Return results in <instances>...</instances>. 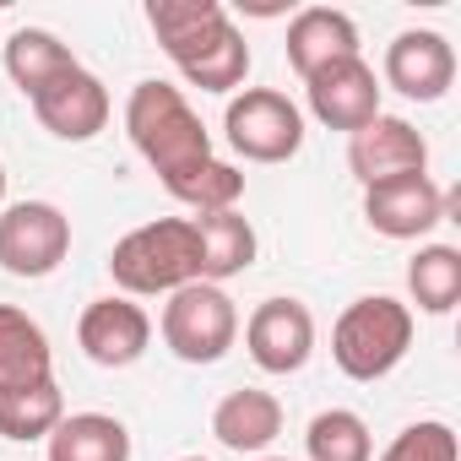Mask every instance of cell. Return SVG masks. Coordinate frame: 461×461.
Listing matches in <instances>:
<instances>
[{"label": "cell", "instance_id": "cell-1", "mask_svg": "<svg viewBox=\"0 0 461 461\" xmlns=\"http://www.w3.org/2000/svg\"><path fill=\"white\" fill-rule=\"evenodd\" d=\"M147 28L158 33L174 71L201 93H240L250 77V44L228 23L222 0H147Z\"/></svg>", "mask_w": 461, "mask_h": 461}, {"label": "cell", "instance_id": "cell-2", "mask_svg": "<svg viewBox=\"0 0 461 461\" xmlns=\"http://www.w3.org/2000/svg\"><path fill=\"white\" fill-rule=\"evenodd\" d=\"M125 136L131 147L152 163V174L163 185H174L179 174L201 168L212 152V136L201 125V114L190 109V98L168 82H136L125 98Z\"/></svg>", "mask_w": 461, "mask_h": 461}, {"label": "cell", "instance_id": "cell-3", "mask_svg": "<svg viewBox=\"0 0 461 461\" xmlns=\"http://www.w3.org/2000/svg\"><path fill=\"white\" fill-rule=\"evenodd\" d=\"M109 277L125 299H168L201 283V240L190 217H152L109 250Z\"/></svg>", "mask_w": 461, "mask_h": 461}, {"label": "cell", "instance_id": "cell-4", "mask_svg": "<svg viewBox=\"0 0 461 461\" xmlns=\"http://www.w3.org/2000/svg\"><path fill=\"white\" fill-rule=\"evenodd\" d=\"M407 348H412V310L402 299H391V294L353 299L331 326V358L358 385L385 380L407 358Z\"/></svg>", "mask_w": 461, "mask_h": 461}, {"label": "cell", "instance_id": "cell-5", "mask_svg": "<svg viewBox=\"0 0 461 461\" xmlns=\"http://www.w3.org/2000/svg\"><path fill=\"white\" fill-rule=\"evenodd\" d=\"M158 331L179 364H217L240 342V304L217 283H185L179 294H168Z\"/></svg>", "mask_w": 461, "mask_h": 461}, {"label": "cell", "instance_id": "cell-6", "mask_svg": "<svg viewBox=\"0 0 461 461\" xmlns=\"http://www.w3.org/2000/svg\"><path fill=\"white\" fill-rule=\"evenodd\" d=\"M222 131L245 163H288L304 147V114L277 87H240L222 109Z\"/></svg>", "mask_w": 461, "mask_h": 461}, {"label": "cell", "instance_id": "cell-7", "mask_svg": "<svg viewBox=\"0 0 461 461\" xmlns=\"http://www.w3.org/2000/svg\"><path fill=\"white\" fill-rule=\"evenodd\" d=\"M66 256H71V217L55 201L0 206V272L39 283V277L60 272Z\"/></svg>", "mask_w": 461, "mask_h": 461}, {"label": "cell", "instance_id": "cell-8", "mask_svg": "<svg viewBox=\"0 0 461 461\" xmlns=\"http://www.w3.org/2000/svg\"><path fill=\"white\" fill-rule=\"evenodd\" d=\"M304 98H310V114L326 125V131H364L375 114H380V77L364 55L353 60H331L321 66L315 77H304Z\"/></svg>", "mask_w": 461, "mask_h": 461}, {"label": "cell", "instance_id": "cell-9", "mask_svg": "<svg viewBox=\"0 0 461 461\" xmlns=\"http://www.w3.org/2000/svg\"><path fill=\"white\" fill-rule=\"evenodd\" d=\"M245 348L267 375H299L315 353V315L299 299H261L245 321Z\"/></svg>", "mask_w": 461, "mask_h": 461}, {"label": "cell", "instance_id": "cell-10", "mask_svg": "<svg viewBox=\"0 0 461 461\" xmlns=\"http://www.w3.org/2000/svg\"><path fill=\"white\" fill-rule=\"evenodd\" d=\"M445 190L429 174H396L364 190V222L385 240H423L445 222Z\"/></svg>", "mask_w": 461, "mask_h": 461}, {"label": "cell", "instance_id": "cell-11", "mask_svg": "<svg viewBox=\"0 0 461 461\" xmlns=\"http://www.w3.org/2000/svg\"><path fill=\"white\" fill-rule=\"evenodd\" d=\"M348 168L364 190L380 179H396V174H429V141L412 120L375 114L364 131L348 136Z\"/></svg>", "mask_w": 461, "mask_h": 461}, {"label": "cell", "instance_id": "cell-12", "mask_svg": "<svg viewBox=\"0 0 461 461\" xmlns=\"http://www.w3.org/2000/svg\"><path fill=\"white\" fill-rule=\"evenodd\" d=\"M456 82V50L434 28H407L385 44V87L412 104H439Z\"/></svg>", "mask_w": 461, "mask_h": 461}, {"label": "cell", "instance_id": "cell-13", "mask_svg": "<svg viewBox=\"0 0 461 461\" xmlns=\"http://www.w3.org/2000/svg\"><path fill=\"white\" fill-rule=\"evenodd\" d=\"M77 342H82V353H87L98 369H131V364L147 353V342H152V321H147V310H141L136 299L109 294V299H93V304L82 310Z\"/></svg>", "mask_w": 461, "mask_h": 461}, {"label": "cell", "instance_id": "cell-14", "mask_svg": "<svg viewBox=\"0 0 461 461\" xmlns=\"http://www.w3.org/2000/svg\"><path fill=\"white\" fill-rule=\"evenodd\" d=\"M109 87L87 71V66H71L60 82H50L39 98H33V114L50 136L60 141H93L104 125H109Z\"/></svg>", "mask_w": 461, "mask_h": 461}, {"label": "cell", "instance_id": "cell-15", "mask_svg": "<svg viewBox=\"0 0 461 461\" xmlns=\"http://www.w3.org/2000/svg\"><path fill=\"white\" fill-rule=\"evenodd\" d=\"M288 66L299 77H315L321 66L331 60H353L358 55V23L337 6H304L294 23H288Z\"/></svg>", "mask_w": 461, "mask_h": 461}, {"label": "cell", "instance_id": "cell-16", "mask_svg": "<svg viewBox=\"0 0 461 461\" xmlns=\"http://www.w3.org/2000/svg\"><path fill=\"white\" fill-rule=\"evenodd\" d=\"M212 434L222 450H240V456H261L277 434H283V402L272 391H228L217 407H212Z\"/></svg>", "mask_w": 461, "mask_h": 461}, {"label": "cell", "instance_id": "cell-17", "mask_svg": "<svg viewBox=\"0 0 461 461\" xmlns=\"http://www.w3.org/2000/svg\"><path fill=\"white\" fill-rule=\"evenodd\" d=\"M190 222H195V240H201V283L222 288L228 277L256 267L261 240H256L250 217H240V206L234 212H195Z\"/></svg>", "mask_w": 461, "mask_h": 461}, {"label": "cell", "instance_id": "cell-18", "mask_svg": "<svg viewBox=\"0 0 461 461\" xmlns=\"http://www.w3.org/2000/svg\"><path fill=\"white\" fill-rule=\"evenodd\" d=\"M50 461H131V429L109 412H66L44 439Z\"/></svg>", "mask_w": 461, "mask_h": 461}, {"label": "cell", "instance_id": "cell-19", "mask_svg": "<svg viewBox=\"0 0 461 461\" xmlns=\"http://www.w3.org/2000/svg\"><path fill=\"white\" fill-rule=\"evenodd\" d=\"M33 380H55V348L28 310L0 304V385H33Z\"/></svg>", "mask_w": 461, "mask_h": 461}, {"label": "cell", "instance_id": "cell-20", "mask_svg": "<svg viewBox=\"0 0 461 461\" xmlns=\"http://www.w3.org/2000/svg\"><path fill=\"white\" fill-rule=\"evenodd\" d=\"M71 66H82L50 28H17L12 39H6V77L23 87V98L33 104L50 82H60Z\"/></svg>", "mask_w": 461, "mask_h": 461}, {"label": "cell", "instance_id": "cell-21", "mask_svg": "<svg viewBox=\"0 0 461 461\" xmlns=\"http://www.w3.org/2000/svg\"><path fill=\"white\" fill-rule=\"evenodd\" d=\"M66 418V396L55 380H33V385H0V439H50L55 423Z\"/></svg>", "mask_w": 461, "mask_h": 461}, {"label": "cell", "instance_id": "cell-22", "mask_svg": "<svg viewBox=\"0 0 461 461\" xmlns=\"http://www.w3.org/2000/svg\"><path fill=\"white\" fill-rule=\"evenodd\" d=\"M407 294L423 315H450L461 304V250L456 245H423L407 261Z\"/></svg>", "mask_w": 461, "mask_h": 461}, {"label": "cell", "instance_id": "cell-23", "mask_svg": "<svg viewBox=\"0 0 461 461\" xmlns=\"http://www.w3.org/2000/svg\"><path fill=\"white\" fill-rule=\"evenodd\" d=\"M304 456L310 461H375V434L353 407H326L304 429Z\"/></svg>", "mask_w": 461, "mask_h": 461}, {"label": "cell", "instance_id": "cell-24", "mask_svg": "<svg viewBox=\"0 0 461 461\" xmlns=\"http://www.w3.org/2000/svg\"><path fill=\"white\" fill-rule=\"evenodd\" d=\"M179 206H190V212H234L240 201H245V174L234 168V163H222V158H206L201 168H190V174H179L174 185H163Z\"/></svg>", "mask_w": 461, "mask_h": 461}, {"label": "cell", "instance_id": "cell-25", "mask_svg": "<svg viewBox=\"0 0 461 461\" xmlns=\"http://www.w3.org/2000/svg\"><path fill=\"white\" fill-rule=\"evenodd\" d=\"M461 445H456V429L439 423V418H423V423H407L385 450L380 461H456Z\"/></svg>", "mask_w": 461, "mask_h": 461}, {"label": "cell", "instance_id": "cell-26", "mask_svg": "<svg viewBox=\"0 0 461 461\" xmlns=\"http://www.w3.org/2000/svg\"><path fill=\"white\" fill-rule=\"evenodd\" d=\"M0 201H6V168H0Z\"/></svg>", "mask_w": 461, "mask_h": 461}, {"label": "cell", "instance_id": "cell-27", "mask_svg": "<svg viewBox=\"0 0 461 461\" xmlns=\"http://www.w3.org/2000/svg\"><path fill=\"white\" fill-rule=\"evenodd\" d=\"M179 461H206V456H179Z\"/></svg>", "mask_w": 461, "mask_h": 461}, {"label": "cell", "instance_id": "cell-28", "mask_svg": "<svg viewBox=\"0 0 461 461\" xmlns=\"http://www.w3.org/2000/svg\"><path fill=\"white\" fill-rule=\"evenodd\" d=\"M261 461H288V456H261Z\"/></svg>", "mask_w": 461, "mask_h": 461}]
</instances>
